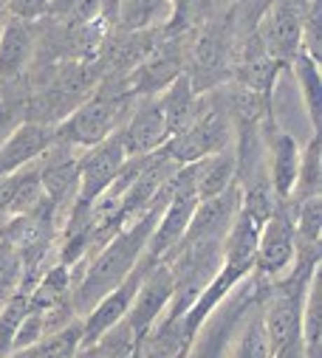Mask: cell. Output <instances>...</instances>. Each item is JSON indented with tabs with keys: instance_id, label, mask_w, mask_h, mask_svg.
<instances>
[{
	"instance_id": "cell-8",
	"label": "cell",
	"mask_w": 322,
	"mask_h": 358,
	"mask_svg": "<svg viewBox=\"0 0 322 358\" xmlns=\"http://www.w3.org/2000/svg\"><path fill=\"white\" fill-rule=\"evenodd\" d=\"M125 161H127V155H125L116 133L108 136L105 141H99L97 147L79 152V189H76L74 203L91 206L119 178Z\"/></svg>"
},
{
	"instance_id": "cell-24",
	"label": "cell",
	"mask_w": 322,
	"mask_h": 358,
	"mask_svg": "<svg viewBox=\"0 0 322 358\" xmlns=\"http://www.w3.org/2000/svg\"><path fill=\"white\" fill-rule=\"evenodd\" d=\"M291 212H294V231H297V240L302 243H314V245H322V198L314 195V198H305L300 203H291Z\"/></svg>"
},
{
	"instance_id": "cell-17",
	"label": "cell",
	"mask_w": 322,
	"mask_h": 358,
	"mask_svg": "<svg viewBox=\"0 0 322 358\" xmlns=\"http://www.w3.org/2000/svg\"><path fill=\"white\" fill-rule=\"evenodd\" d=\"M192 344L184 336V316H161L141 338L139 358H176Z\"/></svg>"
},
{
	"instance_id": "cell-12",
	"label": "cell",
	"mask_w": 322,
	"mask_h": 358,
	"mask_svg": "<svg viewBox=\"0 0 322 358\" xmlns=\"http://www.w3.org/2000/svg\"><path fill=\"white\" fill-rule=\"evenodd\" d=\"M57 138V127L40 122H23L4 144H0V178L15 175L23 166L43 158Z\"/></svg>"
},
{
	"instance_id": "cell-6",
	"label": "cell",
	"mask_w": 322,
	"mask_h": 358,
	"mask_svg": "<svg viewBox=\"0 0 322 358\" xmlns=\"http://www.w3.org/2000/svg\"><path fill=\"white\" fill-rule=\"evenodd\" d=\"M37 175H40L46 201L54 206L57 220L62 226L68 209L76 201V189H79V150L59 144L54 138L51 150L37 161Z\"/></svg>"
},
{
	"instance_id": "cell-14",
	"label": "cell",
	"mask_w": 322,
	"mask_h": 358,
	"mask_svg": "<svg viewBox=\"0 0 322 358\" xmlns=\"http://www.w3.org/2000/svg\"><path fill=\"white\" fill-rule=\"evenodd\" d=\"M155 99L161 105V113H164L167 141L176 138V136H181L195 122V116L201 110V94L192 87V82H190L187 73H178Z\"/></svg>"
},
{
	"instance_id": "cell-7",
	"label": "cell",
	"mask_w": 322,
	"mask_h": 358,
	"mask_svg": "<svg viewBox=\"0 0 322 358\" xmlns=\"http://www.w3.org/2000/svg\"><path fill=\"white\" fill-rule=\"evenodd\" d=\"M260 141H263V164L266 178L280 201H288L297 181V166H300V144L297 138L269 113L260 122Z\"/></svg>"
},
{
	"instance_id": "cell-30",
	"label": "cell",
	"mask_w": 322,
	"mask_h": 358,
	"mask_svg": "<svg viewBox=\"0 0 322 358\" xmlns=\"http://www.w3.org/2000/svg\"><path fill=\"white\" fill-rule=\"evenodd\" d=\"M260 3H263V6H266V3H272V0H260Z\"/></svg>"
},
{
	"instance_id": "cell-15",
	"label": "cell",
	"mask_w": 322,
	"mask_h": 358,
	"mask_svg": "<svg viewBox=\"0 0 322 358\" xmlns=\"http://www.w3.org/2000/svg\"><path fill=\"white\" fill-rule=\"evenodd\" d=\"M232 184H237V155H234V144L195 161V198H215L220 192H226Z\"/></svg>"
},
{
	"instance_id": "cell-11",
	"label": "cell",
	"mask_w": 322,
	"mask_h": 358,
	"mask_svg": "<svg viewBox=\"0 0 322 358\" xmlns=\"http://www.w3.org/2000/svg\"><path fill=\"white\" fill-rule=\"evenodd\" d=\"M240 206V187L232 184L226 192L215 198H204L195 203V212L190 217V226L181 237V243H198V240H223L234 215ZM178 243V245H181ZM176 245V248H178Z\"/></svg>"
},
{
	"instance_id": "cell-23",
	"label": "cell",
	"mask_w": 322,
	"mask_h": 358,
	"mask_svg": "<svg viewBox=\"0 0 322 358\" xmlns=\"http://www.w3.org/2000/svg\"><path fill=\"white\" fill-rule=\"evenodd\" d=\"M26 313H29V294H23V291L9 296L6 302H0V358L12 355L15 336H18V327Z\"/></svg>"
},
{
	"instance_id": "cell-9",
	"label": "cell",
	"mask_w": 322,
	"mask_h": 358,
	"mask_svg": "<svg viewBox=\"0 0 322 358\" xmlns=\"http://www.w3.org/2000/svg\"><path fill=\"white\" fill-rule=\"evenodd\" d=\"M122 150L127 158H144L158 152L167 144V124H164V113L155 96H139L127 113V119L122 122V127L116 130Z\"/></svg>"
},
{
	"instance_id": "cell-19",
	"label": "cell",
	"mask_w": 322,
	"mask_h": 358,
	"mask_svg": "<svg viewBox=\"0 0 322 358\" xmlns=\"http://www.w3.org/2000/svg\"><path fill=\"white\" fill-rule=\"evenodd\" d=\"M237 187H240V212H244L260 229L274 215V209L280 206V198H277V192L269 184L266 169L258 172V175H252L249 181L237 184Z\"/></svg>"
},
{
	"instance_id": "cell-21",
	"label": "cell",
	"mask_w": 322,
	"mask_h": 358,
	"mask_svg": "<svg viewBox=\"0 0 322 358\" xmlns=\"http://www.w3.org/2000/svg\"><path fill=\"white\" fill-rule=\"evenodd\" d=\"M232 358H274L269 336H266V327H263L260 305L244 316V327H240L237 336H234Z\"/></svg>"
},
{
	"instance_id": "cell-16",
	"label": "cell",
	"mask_w": 322,
	"mask_h": 358,
	"mask_svg": "<svg viewBox=\"0 0 322 358\" xmlns=\"http://www.w3.org/2000/svg\"><path fill=\"white\" fill-rule=\"evenodd\" d=\"M173 23L170 0H122L113 31H150L167 29Z\"/></svg>"
},
{
	"instance_id": "cell-3",
	"label": "cell",
	"mask_w": 322,
	"mask_h": 358,
	"mask_svg": "<svg viewBox=\"0 0 322 358\" xmlns=\"http://www.w3.org/2000/svg\"><path fill=\"white\" fill-rule=\"evenodd\" d=\"M232 144H234L232 122L218 108V102L204 91L201 94V110H198L195 122L181 136L170 138L164 147H161V152H164L173 164L184 166V164H195L201 158H209V155H215Z\"/></svg>"
},
{
	"instance_id": "cell-2",
	"label": "cell",
	"mask_w": 322,
	"mask_h": 358,
	"mask_svg": "<svg viewBox=\"0 0 322 358\" xmlns=\"http://www.w3.org/2000/svg\"><path fill=\"white\" fill-rule=\"evenodd\" d=\"M136 96L125 87V79L105 76L99 79L97 91L79 105L65 122L57 124V141L74 150H91L108 136H113L127 119Z\"/></svg>"
},
{
	"instance_id": "cell-18",
	"label": "cell",
	"mask_w": 322,
	"mask_h": 358,
	"mask_svg": "<svg viewBox=\"0 0 322 358\" xmlns=\"http://www.w3.org/2000/svg\"><path fill=\"white\" fill-rule=\"evenodd\" d=\"M291 71H294V82L300 87L305 113L311 119V133H319V113H322V73H319V62L311 59L308 54H297L291 59Z\"/></svg>"
},
{
	"instance_id": "cell-25",
	"label": "cell",
	"mask_w": 322,
	"mask_h": 358,
	"mask_svg": "<svg viewBox=\"0 0 322 358\" xmlns=\"http://www.w3.org/2000/svg\"><path fill=\"white\" fill-rule=\"evenodd\" d=\"M57 23L76 26V23H94L102 20L99 0H48V15Z\"/></svg>"
},
{
	"instance_id": "cell-22",
	"label": "cell",
	"mask_w": 322,
	"mask_h": 358,
	"mask_svg": "<svg viewBox=\"0 0 322 358\" xmlns=\"http://www.w3.org/2000/svg\"><path fill=\"white\" fill-rule=\"evenodd\" d=\"M23 280H26V268L18 245L6 234H0V302H6L18 291H23Z\"/></svg>"
},
{
	"instance_id": "cell-5",
	"label": "cell",
	"mask_w": 322,
	"mask_h": 358,
	"mask_svg": "<svg viewBox=\"0 0 322 358\" xmlns=\"http://www.w3.org/2000/svg\"><path fill=\"white\" fill-rule=\"evenodd\" d=\"M255 34L277 65H291V59L302 54V12L291 0H272L255 23Z\"/></svg>"
},
{
	"instance_id": "cell-27",
	"label": "cell",
	"mask_w": 322,
	"mask_h": 358,
	"mask_svg": "<svg viewBox=\"0 0 322 358\" xmlns=\"http://www.w3.org/2000/svg\"><path fill=\"white\" fill-rule=\"evenodd\" d=\"M4 9L15 20L37 23L48 15V0H4Z\"/></svg>"
},
{
	"instance_id": "cell-26",
	"label": "cell",
	"mask_w": 322,
	"mask_h": 358,
	"mask_svg": "<svg viewBox=\"0 0 322 358\" xmlns=\"http://www.w3.org/2000/svg\"><path fill=\"white\" fill-rule=\"evenodd\" d=\"M43 338H46V319H43V313H40V310L29 308V313L23 316V322H20V327H18L15 350H12V352L29 350V347H34V344H37V341H43Z\"/></svg>"
},
{
	"instance_id": "cell-29",
	"label": "cell",
	"mask_w": 322,
	"mask_h": 358,
	"mask_svg": "<svg viewBox=\"0 0 322 358\" xmlns=\"http://www.w3.org/2000/svg\"><path fill=\"white\" fill-rule=\"evenodd\" d=\"M6 223H9V220H6ZM6 223H4V226H0V234H6Z\"/></svg>"
},
{
	"instance_id": "cell-1",
	"label": "cell",
	"mask_w": 322,
	"mask_h": 358,
	"mask_svg": "<svg viewBox=\"0 0 322 358\" xmlns=\"http://www.w3.org/2000/svg\"><path fill=\"white\" fill-rule=\"evenodd\" d=\"M167 198H170V187L164 184V189L155 195V201L150 203V209L141 217H136L133 223L119 229L99 251H94L83 265H79L83 274H76L74 288H71V305H74V313L79 319H83L102 296H108L113 288H119L127 280V274L136 268V262L141 259V254L147 248L153 226H155L161 209H164ZM79 268H71V274L79 271Z\"/></svg>"
},
{
	"instance_id": "cell-10",
	"label": "cell",
	"mask_w": 322,
	"mask_h": 358,
	"mask_svg": "<svg viewBox=\"0 0 322 358\" xmlns=\"http://www.w3.org/2000/svg\"><path fill=\"white\" fill-rule=\"evenodd\" d=\"M170 299H173V271L164 262H155L141 277V285H139V291L130 302V310L125 316V322L130 324L136 338H141L161 319Z\"/></svg>"
},
{
	"instance_id": "cell-20",
	"label": "cell",
	"mask_w": 322,
	"mask_h": 358,
	"mask_svg": "<svg viewBox=\"0 0 322 358\" xmlns=\"http://www.w3.org/2000/svg\"><path fill=\"white\" fill-rule=\"evenodd\" d=\"M319 192H322V152H319V133H311V141L305 144V150H300L297 181L288 203H300Z\"/></svg>"
},
{
	"instance_id": "cell-28",
	"label": "cell",
	"mask_w": 322,
	"mask_h": 358,
	"mask_svg": "<svg viewBox=\"0 0 322 358\" xmlns=\"http://www.w3.org/2000/svg\"><path fill=\"white\" fill-rule=\"evenodd\" d=\"M119 3H122V0H99V15H102V20H105L108 29H113V23H116Z\"/></svg>"
},
{
	"instance_id": "cell-13",
	"label": "cell",
	"mask_w": 322,
	"mask_h": 358,
	"mask_svg": "<svg viewBox=\"0 0 322 358\" xmlns=\"http://www.w3.org/2000/svg\"><path fill=\"white\" fill-rule=\"evenodd\" d=\"M37 51V23L6 17L0 29V82L23 76L34 65Z\"/></svg>"
},
{
	"instance_id": "cell-4",
	"label": "cell",
	"mask_w": 322,
	"mask_h": 358,
	"mask_svg": "<svg viewBox=\"0 0 322 358\" xmlns=\"http://www.w3.org/2000/svg\"><path fill=\"white\" fill-rule=\"evenodd\" d=\"M297 257V231H294V212L288 201H280L274 215L260 226L258 231V248H255V268L252 277L260 285L277 282L286 277Z\"/></svg>"
}]
</instances>
